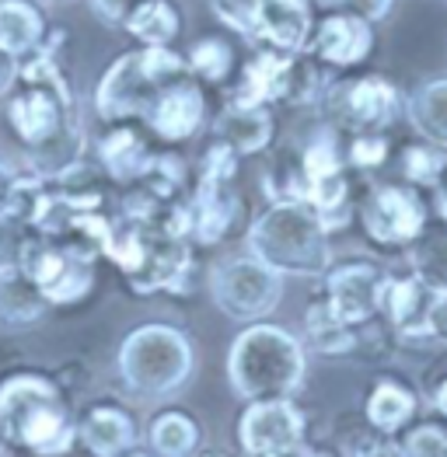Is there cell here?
Wrapping results in <instances>:
<instances>
[{
	"label": "cell",
	"mask_w": 447,
	"mask_h": 457,
	"mask_svg": "<svg viewBox=\"0 0 447 457\" xmlns=\"http://www.w3.org/2000/svg\"><path fill=\"white\" fill-rule=\"evenodd\" d=\"M357 217L371 245L384 252H409L412 241L430 224V203L412 186L377 182L367 186L364 199L357 203Z\"/></svg>",
	"instance_id": "7"
},
{
	"label": "cell",
	"mask_w": 447,
	"mask_h": 457,
	"mask_svg": "<svg viewBox=\"0 0 447 457\" xmlns=\"http://www.w3.org/2000/svg\"><path fill=\"white\" fill-rule=\"evenodd\" d=\"M46 42V18L32 0H0V49L18 63Z\"/></svg>",
	"instance_id": "19"
},
{
	"label": "cell",
	"mask_w": 447,
	"mask_h": 457,
	"mask_svg": "<svg viewBox=\"0 0 447 457\" xmlns=\"http://www.w3.org/2000/svg\"><path fill=\"white\" fill-rule=\"evenodd\" d=\"M203 119H207V98H203V87L196 84V77L189 74L175 84H168L157 102L150 105V112L144 115L150 129L172 144L189 140L192 133L203 129Z\"/></svg>",
	"instance_id": "16"
},
{
	"label": "cell",
	"mask_w": 447,
	"mask_h": 457,
	"mask_svg": "<svg viewBox=\"0 0 447 457\" xmlns=\"http://www.w3.org/2000/svg\"><path fill=\"white\" fill-rule=\"evenodd\" d=\"M434 409L441 412V420H447V378L437 384V391H434Z\"/></svg>",
	"instance_id": "42"
},
{
	"label": "cell",
	"mask_w": 447,
	"mask_h": 457,
	"mask_svg": "<svg viewBox=\"0 0 447 457\" xmlns=\"http://www.w3.org/2000/svg\"><path fill=\"white\" fill-rule=\"evenodd\" d=\"M186 67L192 77H203L210 84H221L231 74V49H227L224 38H199L189 49Z\"/></svg>",
	"instance_id": "30"
},
{
	"label": "cell",
	"mask_w": 447,
	"mask_h": 457,
	"mask_svg": "<svg viewBox=\"0 0 447 457\" xmlns=\"http://www.w3.org/2000/svg\"><path fill=\"white\" fill-rule=\"evenodd\" d=\"M217 144H224L227 151H234L238 157L259 154L269 147L273 140V115L269 109H256V105H234L227 102L224 112L214 122Z\"/></svg>",
	"instance_id": "18"
},
{
	"label": "cell",
	"mask_w": 447,
	"mask_h": 457,
	"mask_svg": "<svg viewBox=\"0 0 447 457\" xmlns=\"http://www.w3.org/2000/svg\"><path fill=\"white\" fill-rule=\"evenodd\" d=\"M29 230L32 228H29L21 217H4V220H0V276L21 272L25 252H29V245H32Z\"/></svg>",
	"instance_id": "31"
},
{
	"label": "cell",
	"mask_w": 447,
	"mask_h": 457,
	"mask_svg": "<svg viewBox=\"0 0 447 457\" xmlns=\"http://www.w3.org/2000/svg\"><path fill=\"white\" fill-rule=\"evenodd\" d=\"M315 7L311 0H252L245 38L259 49L298 56L308 49L315 32Z\"/></svg>",
	"instance_id": "11"
},
{
	"label": "cell",
	"mask_w": 447,
	"mask_h": 457,
	"mask_svg": "<svg viewBox=\"0 0 447 457\" xmlns=\"http://www.w3.org/2000/svg\"><path fill=\"white\" fill-rule=\"evenodd\" d=\"M91 252L80 245H56V237L32 241L21 262V276L42 294V301L71 304L91 290Z\"/></svg>",
	"instance_id": "9"
},
{
	"label": "cell",
	"mask_w": 447,
	"mask_h": 457,
	"mask_svg": "<svg viewBox=\"0 0 447 457\" xmlns=\"http://www.w3.org/2000/svg\"><path fill=\"white\" fill-rule=\"evenodd\" d=\"M122 29L133 38H140V46H172L182 29V18L172 0H148Z\"/></svg>",
	"instance_id": "25"
},
{
	"label": "cell",
	"mask_w": 447,
	"mask_h": 457,
	"mask_svg": "<svg viewBox=\"0 0 447 457\" xmlns=\"http://www.w3.org/2000/svg\"><path fill=\"white\" fill-rule=\"evenodd\" d=\"M234 164H238V154L227 151L224 144H214L207 151L203 161V171H199V186H196V199H192V234L199 245H214L221 241L224 234L231 230L241 203L231 189V179H234Z\"/></svg>",
	"instance_id": "10"
},
{
	"label": "cell",
	"mask_w": 447,
	"mask_h": 457,
	"mask_svg": "<svg viewBox=\"0 0 447 457\" xmlns=\"http://www.w3.org/2000/svg\"><path fill=\"white\" fill-rule=\"evenodd\" d=\"M406 119L419 140L447 151V77L423 80L406 98Z\"/></svg>",
	"instance_id": "21"
},
{
	"label": "cell",
	"mask_w": 447,
	"mask_h": 457,
	"mask_svg": "<svg viewBox=\"0 0 447 457\" xmlns=\"http://www.w3.org/2000/svg\"><path fill=\"white\" fill-rule=\"evenodd\" d=\"M238 436L249 457H291L304 440V416L291 398L252 402L238 422Z\"/></svg>",
	"instance_id": "13"
},
{
	"label": "cell",
	"mask_w": 447,
	"mask_h": 457,
	"mask_svg": "<svg viewBox=\"0 0 447 457\" xmlns=\"http://www.w3.org/2000/svg\"><path fill=\"white\" fill-rule=\"evenodd\" d=\"M304 345L276 325H249L227 356V378L249 405L291 398L304 381Z\"/></svg>",
	"instance_id": "2"
},
{
	"label": "cell",
	"mask_w": 447,
	"mask_h": 457,
	"mask_svg": "<svg viewBox=\"0 0 447 457\" xmlns=\"http://www.w3.org/2000/svg\"><path fill=\"white\" fill-rule=\"evenodd\" d=\"M388 272L371 262H342L325 272V304L350 328L371 325L381 314Z\"/></svg>",
	"instance_id": "12"
},
{
	"label": "cell",
	"mask_w": 447,
	"mask_h": 457,
	"mask_svg": "<svg viewBox=\"0 0 447 457\" xmlns=\"http://www.w3.org/2000/svg\"><path fill=\"white\" fill-rule=\"evenodd\" d=\"M406 259L409 272L423 287H430L434 294H447V220L430 217V224L412 241Z\"/></svg>",
	"instance_id": "23"
},
{
	"label": "cell",
	"mask_w": 447,
	"mask_h": 457,
	"mask_svg": "<svg viewBox=\"0 0 447 457\" xmlns=\"http://www.w3.org/2000/svg\"><path fill=\"white\" fill-rule=\"evenodd\" d=\"M304 457H329V454H304Z\"/></svg>",
	"instance_id": "44"
},
{
	"label": "cell",
	"mask_w": 447,
	"mask_h": 457,
	"mask_svg": "<svg viewBox=\"0 0 447 457\" xmlns=\"http://www.w3.org/2000/svg\"><path fill=\"white\" fill-rule=\"evenodd\" d=\"M291 71H294V56L273 53V49H256V56L241 71V80H238L231 102L234 105H256V109H266L269 102H283L287 87H291Z\"/></svg>",
	"instance_id": "17"
},
{
	"label": "cell",
	"mask_w": 447,
	"mask_h": 457,
	"mask_svg": "<svg viewBox=\"0 0 447 457\" xmlns=\"http://www.w3.org/2000/svg\"><path fill=\"white\" fill-rule=\"evenodd\" d=\"M392 154V140L388 133H364V137H350V147H346V164L350 168H360V171H374L388 161Z\"/></svg>",
	"instance_id": "33"
},
{
	"label": "cell",
	"mask_w": 447,
	"mask_h": 457,
	"mask_svg": "<svg viewBox=\"0 0 447 457\" xmlns=\"http://www.w3.org/2000/svg\"><path fill=\"white\" fill-rule=\"evenodd\" d=\"M304 325H308V343L315 345L322 356H342V353H353L357 349V328L342 325L333 311H329L325 301L308 307Z\"/></svg>",
	"instance_id": "26"
},
{
	"label": "cell",
	"mask_w": 447,
	"mask_h": 457,
	"mask_svg": "<svg viewBox=\"0 0 447 457\" xmlns=\"http://www.w3.org/2000/svg\"><path fill=\"white\" fill-rule=\"evenodd\" d=\"M447 168V151L444 147H434L426 140H416L402 147V175H406V186L419 192H430L437 186V179L444 175Z\"/></svg>",
	"instance_id": "29"
},
{
	"label": "cell",
	"mask_w": 447,
	"mask_h": 457,
	"mask_svg": "<svg viewBox=\"0 0 447 457\" xmlns=\"http://www.w3.org/2000/svg\"><path fill=\"white\" fill-rule=\"evenodd\" d=\"M329 4H335V0H329Z\"/></svg>",
	"instance_id": "46"
},
{
	"label": "cell",
	"mask_w": 447,
	"mask_h": 457,
	"mask_svg": "<svg viewBox=\"0 0 447 457\" xmlns=\"http://www.w3.org/2000/svg\"><path fill=\"white\" fill-rule=\"evenodd\" d=\"M14 80H18V60H14V56H7V53L0 49V95H4V91H11V87H14Z\"/></svg>",
	"instance_id": "40"
},
{
	"label": "cell",
	"mask_w": 447,
	"mask_h": 457,
	"mask_svg": "<svg viewBox=\"0 0 447 457\" xmlns=\"http://www.w3.org/2000/svg\"><path fill=\"white\" fill-rule=\"evenodd\" d=\"M402 451L406 457H447V420H426L412 426Z\"/></svg>",
	"instance_id": "32"
},
{
	"label": "cell",
	"mask_w": 447,
	"mask_h": 457,
	"mask_svg": "<svg viewBox=\"0 0 447 457\" xmlns=\"http://www.w3.org/2000/svg\"><path fill=\"white\" fill-rule=\"evenodd\" d=\"M416 416V395L399 381H377L367 395V422L374 433L395 436L402 433Z\"/></svg>",
	"instance_id": "24"
},
{
	"label": "cell",
	"mask_w": 447,
	"mask_h": 457,
	"mask_svg": "<svg viewBox=\"0 0 447 457\" xmlns=\"http://www.w3.org/2000/svg\"><path fill=\"white\" fill-rule=\"evenodd\" d=\"M350 457H406V451H402V444H395L392 436L371 433V436H360V440L350 447Z\"/></svg>",
	"instance_id": "35"
},
{
	"label": "cell",
	"mask_w": 447,
	"mask_h": 457,
	"mask_svg": "<svg viewBox=\"0 0 447 457\" xmlns=\"http://www.w3.org/2000/svg\"><path fill=\"white\" fill-rule=\"evenodd\" d=\"M304 53L325 71H353L374 53V25L350 11H329L315 21Z\"/></svg>",
	"instance_id": "14"
},
{
	"label": "cell",
	"mask_w": 447,
	"mask_h": 457,
	"mask_svg": "<svg viewBox=\"0 0 447 457\" xmlns=\"http://www.w3.org/2000/svg\"><path fill=\"white\" fill-rule=\"evenodd\" d=\"M214 301L234 321H259L283 297V276L262 266L252 255H238L214 269L210 276Z\"/></svg>",
	"instance_id": "8"
},
{
	"label": "cell",
	"mask_w": 447,
	"mask_h": 457,
	"mask_svg": "<svg viewBox=\"0 0 447 457\" xmlns=\"http://www.w3.org/2000/svg\"><path fill=\"white\" fill-rule=\"evenodd\" d=\"M249 255L280 276H325L329 230L308 203H273L249 228Z\"/></svg>",
	"instance_id": "1"
},
{
	"label": "cell",
	"mask_w": 447,
	"mask_h": 457,
	"mask_svg": "<svg viewBox=\"0 0 447 457\" xmlns=\"http://www.w3.org/2000/svg\"><path fill=\"white\" fill-rule=\"evenodd\" d=\"M199 444V426L182 412H164L150 422V447L161 457H189Z\"/></svg>",
	"instance_id": "27"
},
{
	"label": "cell",
	"mask_w": 447,
	"mask_h": 457,
	"mask_svg": "<svg viewBox=\"0 0 447 457\" xmlns=\"http://www.w3.org/2000/svg\"><path fill=\"white\" fill-rule=\"evenodd\" d=\"M0 433L7 444L42 457L63 454L77 436L56 384L38 374H21L0 384Z\"/></svg>",
	"instance_id": "3"
},
{
	"label": "cell",
	"mask_w": 447,
	"mask_h": 457,
	"mask_svg": "<svg viewBox=\"0 0 447 457\" xmlns=\"http://www.w3.org/2000/svg\"><path fill=\"white\" fill-rule=\"evenodd\" d=\"M329 126L335 133H350V137H364V133H388L395 126V119L402 115L406 102L399 95V87L381 74H360L335 80L322 95Z\"/></svg>",
	"instance_id": "6"
},
{
	"label": "cell",
	"mask_w": 447,
	"mask_h": 457,
	"mask_svg": "<svg viewBox=\"0 0 447 457\" xmlns=\"http://www.w3.org/2000/svg\"><path fill=\"white\" fill-rule=\"evenodd\" d=\"M4 447H7V440H4V433H0V454H4Z\"/></svg>",
	"instance_id": "43"
},
{
	"label": "cell",
	"mask_w": 447,
	"mask_h": 457,
	"mask_svg": "<svg viewBox=\"0 0 447 457\" xmlns=\"http://www.w3.org/2000/svg\"><path fill=\"white\" fill-rule=\"evenodd\" d=\"M144 4H148V0H91L95 14H98L105 25H112V29H122Z\"/></svg>",
	"instance_id": "34"
},
{
	"label": "cell",
	"mask_w": 447,
	"mask_h": 457,
	"mask_svg": "<svg viewBox=\"0 0 447 457\" xmlns=\"http://www.w3.org/2000/svg\"><path fill=\"white\" fill-rule=\"evenodd\" d=\"M42 311V294L21 276H0V321L4 325H29Z\"/></svg>",
	"instance_id": "28"
},
{
	"label": "cell",
	"mask_w": 447,
	"mask_h": 457,
	"mask_svg": "<svg viewBox=\"0 0 447 457\" xmlns=\"http://www.w3.org/2000/svg\"><path fill=\"white\" fill-rule=\"evenodd\" d=\"M437 294L430 287H423L412 272L406 276H392L384 283V297H381V314L388 318L392 332L402 336L406 343H434L430 339V314H434Z\"/></svg>",
	"instance_id": "15"
},
{
	"label": "cell",
	"mask_w": 447,
	"mask_h": 457,
	"mask_svg": "<svg viewBox=\"0 0 447 457\" xmlns=\"http://www.w3.org/2000/svg\"><path fill=\"white\" fill-rule=\"evenodd\" d=\"M182 77H189L182 53H175L172 46H140L133 53H122L102 74L95 87V109L105 122L144 119L157 95Z\"/></svg>",
	"instance_id": "4"
},
{
	"label": "cell",
	"mask_w": 447,
	"mask_h": 457,
	"mask_svg": "<svg viewBox=\"0 0 447 457\" xmlns=\"http://www.w3.org/2000/svg\"><path fill=\"white\" fill-rule=\"evenodd\" d=\"M335 4H339V11H350V14H357L371 25L384 21L395 11V0H335Z\"/></svg>",
	"instance_id": "36"
},
{
	"label": "cell",
	"mask_w": 447,
	"mask_h": 457,
	"mask_svg": "<svg viewBox=\"0 0 447 457\" xmlns=\"http://www.w3.org/2000/svg\"><path fill=\"white\" fill-rule=\"evenodd\" d=\"M130 457H148V454H130Z\"/></svg>",
	"instance_id": "45"
},
{
	"label": "cell",
	"mask_w": 447,
	"mask_h": 457,
	"mask_svg": "<svg viewBox=\"0 0 447 457\" xmlns=\"http://www.w3.org/2000/svg\"><path fill=\"white\" fill-rule=\"evenodd\" d=\"M430 339L447 345V294H437L434 314H430Z\"/></svg>",
	"instance_id": "39"
},
{
	"label": "cell",
	"mask_w": 447,
	"mask_h": 457,
	"mask_svg": "<svg viewBox=\"0 0 447 457\" xmlns=\"http://www.w3.org/2000/svg\"><path fill=\"white\" fill-rule=\"evenodd\" d=\"M214 4V11H217V18H221L227 29H234L238 36L245 38V25H249V7H252V0H210Z\"/></svg>",
	"instance_id": "37"
},
{
	"label": "cell",
	"mask_w": 447,
	"mask_h": 457,
	"mask_svg": "<svg viewBox=\"0 0 447 457\" xmlns=\"http://www.w3.org/2000/svg\"><path fill=\"white\" fill-rule=\"evenodd\" d=\"M98 157H102L105 171L115 182H140V179H148V171L154 168V154L148 151V144L140 140L137 129H126V126L109 129L102 137Z\"/></svg>",
	"instance_id": "20"
},
{
	"label": "cell",
	"mask_w": 447,
	"mask_h": 457,
	"mask_svg": "<svg viewBox=\"0 0 447 457\" xmlns=\"http://www.w3.org/2000/svg\"><path fill=\"white\" fill-rule=\"evenodd\" d=\"M77 436L95 457H122L137 444L133 420L119 409H91L80 422Z\"/></svg>",
	"instance_id": "22"
},
{
	"label": "cell",
	"mask_w": 447,
	"mask_h": 457,
	"mask_svg": "<svg viewBox=\"0 0 447 457\" xmlns=\"http://www.w3.org/2000/svg\"><path fill=\"white\" fill-rule=\"evenodd\" d=\"M14 189H18V175L0 161V220L11 217V203H14Z\"/></svg>",
	"instance_id": "38"
},
{
	"label": "cell",
	"mask_w": 447,
	"mask_h": 457,
	"mask_svg": "<svg viewBox=\"0 0 447 457\" xmlns=\"http://www.w3.org/2000/svg\"><path fill=\"white\" fill-rule=\"evenodd\" d=\"M430 195H434V213H437L441 220H447V168H444V175L437 179V186L430 189Z\"/></svg>",
	"instance_id": "41"
},
{
	"label": "cell",
	"mask_w": 447,
	"mask_h": 457,
	"mask_svg": "<svg viewBox=\"0 0 447 457\" xmlns=\"http://www.w3.org/2000/svg\"><path fill=\"white\" fill-rule=\"evenodd\" d=\"M119 370L137 395H172L192 374V345L172 325H140L119 349Z\"/></svg>",
	"instance_id": "5"
}]
</instances>
